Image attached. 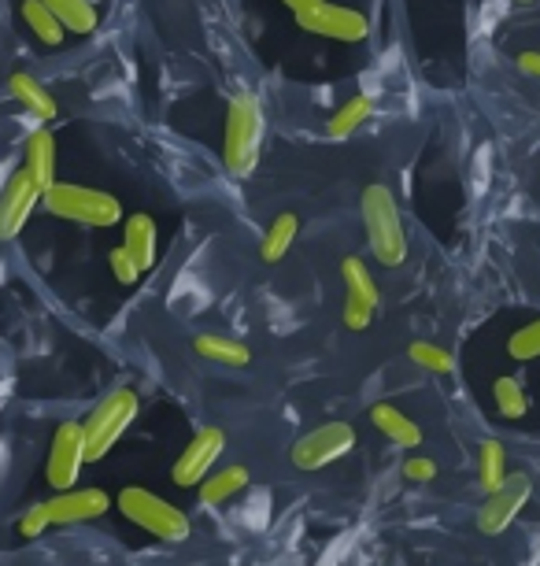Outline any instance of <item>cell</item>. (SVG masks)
<instances>
[{
    "label": "cell",
    "mask_w": 540,
    "mask_h": 566,
    "mask_svg": "<svg viewBox=\"0 0 540 566\" xmlns=\"http://www.w3.org/2000/svg\"><path fill=\"white\" fill-rule=\"evenodd\" d=\"M263 108L256 93H237L226 108V137H222V164L234 178H248L260 164Z\"/></svg>",
    "instance_id": "6da1fadb"
},
{
    "label": "cell",
    "mask_w": 540,
    "mask_h": 566,
    "mask_svg": "<svg viewBox=\"0 0 540 566\" xmlns=\"http://www.w3.org/2000/svg\"><path fill=\"white\" fill-rule=\"evenodd\" d=\"M363 227H367L370 252H374L378 263L400 266L407 260V233H404V222H400L396 200L385 186L363 189Z\"/></svg>",
    "instance_id": "7a4b0ae2"
},
{
    "label": "cell",
    "mask_w": 540,
    "mask_h": 566,
    "mask_svg": "<svg viewBox=\"0 0 540 566\" xmlns=\"http://www.w3.org/2000/svg\"><path fill=\"white\" fill-rule=\"evenodd\" d=\"M52 216L82 222V227L93 230H108L115 222H123V205L104 189H89V186H74V181H56L45 197H41Z\"/></svg>",
    "instance_id": "3957f363"
},
{
    "label": "cell",
    "mask_w": 540,
    "mask_h": 566,
    "mask_svg": "<svg viewBox=\"0 0 540 566\" xmlns=\"http://www.w3.org/2000/svg\"><path fill=\"white\" fill-rule=\"evenodd\" d=\"M115 500H119V511L134 522V526H141L145 533H152V537H160V541H186L189 533H193V522H189L186 511L167 504V500L156 496L152 489L130 485Z\"/></svg>",
    "instance_id": "277c9868"
},
{
    "label": "cell",
    "mask_w": 540,
    "mask_h": 566,
    "mask_svg": "<svg viewBox=\"0 0 540 566\" xmlns=\"http://www.w3.org/2000/svg\"><path fill=\"white\" fill-rule=\"evenodd\" d=\"M137 419V392L134 389H115L108 392L86 422H82V430H86V452L89 459H104L115 448V441L130 430V422Z\"/></svg>",
    "instance_id": "5b68a950"
},
{
    "label": "cell",
    "mask_w": 540,
    "mask_h": 566,
    "mask_svg": "<svg viewBox=\"0 0 540 566\" xmlns=\"http://www.w3.org/2000/svg\"><path fill=\"white\" fill-rule=\"evenodd\" d=\"M356 448V430L348 422H322L315 430H307L304 437H296V444L289 448V463L296 470H322L345 459Z\"/></svg>",
    "instance_id": "8992f818"
},
{
    "label": "cell",
    "mask_w": 540,
    "mask_h": 566,
    "mask_svg": "<svg viewBox=\"0 0 540 566\" xmlns=\"http://www.w3.org/2000/svg\"><path fill=\"white\" fill-rule=\"evenodd\" d=\"M89 463V452H86V430L82 422H60L56 433H52V448H49V467H45V478L56 493H67V489L78 485L82 478V467Z\"/></svg>",
    "instance_id": "52a82bcc"
},
{
    "label": "cell",
    "mask_w": 540,
    "mask_h": 566,
    "mask_svg": "<svg viewBox=\"0 0 540 566\" xmlns=\"http://www.w3.org/2000/svg\"><path fill=\"white\" fill-rule=\"evenodd\" d=\"M222 448H226V433L219 430V426H204L193 441L186 444V452L174 459L171 467V482L178 489H197L204 485L211 478V467H215V459L222 455Z\"/></svg>",
    "instance_id": "ba28073f"
},
{
    "label": "cell",
    "mask_w": 540,
    "mask_h": 566,
    "mask_svg": "<svg viewBox=\"0 0 540 566\" xmlns=\"http://www.w3.org/2000/svg\"><path fill=\"white\" fill-rule=\"evenodd\" d=\"M45 197L38 189V181L30 178L27 167H19L12 178H8L4 193H0V241L19 238V230L27 227V219L34 216L38 200Z\"/></svg>",
    "instance_id": "9c48e42d"
},
{
    "label": "cell",
    "mask_w": 540,
    "mask_h": 566,
    "mask_svg": "<svg viewBox=\"0 0 540 566\" xmlns=\"http://www.w3.org/2000/svg\"><path fill=\"white\" fill-rule=\"evenodd\" d=\"M529 493H533L529 478L526 474H511L500 489H496V493L485 496V504L478 511V530L489 533V537L504 533L518 518V511L529 504Z\"/></svg>",
    "instance_id": "30bf717a"
},
{
    "label": "cell",
    "mask_w": 540,
    "mask_h": 566,
    "mask_svg": "<svg viewBox=\"0 0 540 566\" xmlns=\"http://www.w3.org/2000/svg\"><path fill=\"white\" fill-rule=\"evenodd\" d=\"M304 30L322 38H337V41H363L370 34V23L363 12H352L345 4H330V0H319L307 15L296 19Z\"/></svg>",
    "instance_id": "8fae6325"
},
{
    "label": "cell",
    "mask_w": 540,
    "mask_h": 566,
    "mask_svg": "<svg viewBox=\"0 0 540 566\" xmlns=\"http://www.w3.org/2000/svg\"><path fill=\"white\" fill-rule=\"evenodd\" d=\"M112 496L104 489H67V493H56L52 500H45V515L49 526H78V522L100 518L108 515Z\"/></svg>",
    "instance_id": "7c38bea8"
},
{
    "label": "cell",
    "mask_w": 540,
    "mask_h": 566,
    "mask_svg": "<svg viewBox=\"0 0 540 566\" xmlns=\"http://www.w3.org/2000/svg\"><path fill=\"white\" fill-rule=\"evenodd\" d=\"M23 167L30 170V178L38 181L41 193H49V189L56 186V137H52L49 126H38V130H30Z\"/></svg>",
    "instance_id": "4fadbf2b"
},
{
    "label": "cell",
    "mask_w": 540,
    "mask_h": 566,
    "mask_svg": "<svg viewBox=\"0 0 540 566\" xmlns=\"http://www.w3.org/2000/svg\"><path fill=\"white\" fill-rule=\"evenodd\" d=\"M8 90H12V97L23 104V108L34 115V119H41V123H52L60 115L56 97H52V93L34 78V74L12 71V78H8Z\"/></svg>",
    "instance_id": "5bb4252c"
},
{
    "label": "cell",
    "mask_w": 540,
    "mask_h": 566,
    "mask_svg": "<svg viewBox=\"0 0 540 566\" xmlns=\"http://www.w3.org/2000/svg\"><path fill=\"white\" fill-rule=\"evenodd\" d=\"M248 482H252V474H248V467H241V463L211 470V478L200 485V504H208V507L230 504L237 493H245Z\"/></svg>",
    "instance_id": "9a60e30c"
},
{
    "label": "cell",
    "mask_w": 540,
    "mask_h": 566,
    "mask_svg": "<svg viewBox=\"0 0 540 566\" xmlns=\"http://www.w3.org/2000/svg\"><path fill=\"white\" fill-rule=\"evenodd\" d=\"M370 422L378 426L381 437H389V441L400 444V448H419L422 444L419 422H411L404 411L393 408V403H374V408H370Z\"/></svg>",
    "instance_id": "2e32d148"
},
{
    "label": "cell",
    "mask_w": 540,
    "mask_h": 566,
    "mask_svg": "<svg viewBox=\"0 0 540 566\" xmlns=\"http://www.w3.org/2000/svg\"><path fill=\"white\" fill-rule=\"evenodd\" d=\"M156 222L152 216H145V211H137V216L126 219V230H123V249L134 255V263L148 271V266L156 263Z\"/></svg>",
    "instance_id": "e0dca14e"
},
{
    "label": "cell",
    "mask_w": 540,
    "mask_h": 566,
    "mask_svg": "<svg viewBox=\"0 0 540 566\" xmlns=\"http://www.w3.org/2000/svg\"><path fill=\"white\" fill-rule=\"evenodd\" d=\"M197 356H204L211 363H222V367H245V363L252 359V352L241 345V340L234 337H219V334H200L193 340Z\"/></svg>",
    "instance_id": "ac0fdd59"
},
{
    "label": "cell",
    "mask_w": 540,
    "mask_h": 566,
    "mask_svg": "<svg viewBox=\"0 0 540 566\" xmlns=\"http://www.w3.org/2000/svg\"><path fill=\"white\" fill-rule=\"evenodd\" d=\"M296 230H300V219H296L293 211H282V216L271 222V230L263 233V244H260V255H263V260H267V263H278L282 255L293 249Z\"/></svg>",
    "instance_id": "d6986e66"
},
{
    "label": "cell",
    "mask_w": 540,
    "mask_h": 566,
    "mask_svg": "<svg viewBox=\"0 0 540 566\" xmlns=\"http://www.w3.org/2000/svg\"><path fill=\"white\" fill-rule=\"evenodd\" d=\"M341 277H345L348 296H352V301H363L367 307H378L374 274L367 271V263L359 260V255H345V260H341Z\"/></svg>",
    "instance_id": "ffe728a7"
},
{
    "label": "cell",
    "mask_w": 540,
    "mask_h": 566,
    "mask_svg": "<svg viewBox=\"0 0 540 566\" xmlns=\"http://www.w3.org/2000/svg\"><path fill=\"white\" fill-rule=\"evenodd\" d=\"M478 478H481V489H485V496L496 493L507 478V455H504V444L500 441H481L478 448Z\"/></svg>",
    "instance_id": "44dd1931"
},
{
    "label": "cell",
    "mask_w": 540,
    "mask_h": 566,
    "mask_svg": "<svg viewBox=\"0 0 540 566\" xmlns=\"http://www.w3.org/2000/svg\"><path fill=\"white\" fill-rule=\"evenodd\" d=\"M370 112H374V101L370 97H352L348 104H341L333 115H330V123H326V134L330 137H352V130H359L367 119H370Z\"/></svg>",
    "instance_id": "7402d4cb"
},
{
    "label": "cell",
    "mask_w": 540,
    "mask_h": 566,
    "mask_svg": "<svg viewBox=\"0 0 540 566\" xmlns=\"http://www.w3.org/2000/svg\"><path fill=\"white\" fill-rule=\"evenodd\" d=\"M45 8L63 27L78 30V34H89V30L97 27V8H93L89 0H45Z\"/></svg>",
    "instance_id": "603a6c76"
},
{
    "label": "cell",
    "mask_w": 540,
    "mask_h": 566,
    "mask_svg": "<svg viewBox=\"0 0 540 566\" xmlns=\"http://www.w3.org/2000/svg\"><path fill=\"white\" fill-rule=\"evenodd\" d=\"M23 19L45 45H60L63 41V23L45 8V0H23Z\"/></svg>",
    "instance_id": "cb8c5ba5"
},
{
    "label": "cell",
    "mask_w": 540,
    "mask_h": 566,
    "mask_svg": "<svg viewBox=\"0 0 540 566\" xmlns=\"http://www.w3.org/2000/svg\"><path fill=\"white\" fill-rule=\"evenodd\" d=\"M407 356H411V363H419V367L430 370V374H452L455 370L452 352L433 345V340H415V345L407 348Z\"/></svg>",
    "instance_id": "d4e9b609"
},
{
    "label": "cell",
    "mask_w": 540,
    "mask_h": 566,
    "mask_svg": "<svg viewBox=\"0 0 540 566\" xmlns=\"http://www.w3.org/2000/svg\"><path fill=\"white\" fill-rule=\"evenodd\" d=\"M493 397H496V408H500L504 419H522V415L529 411L526 392H522V386H518L515 378H496Z\"/></svg>",
    "instance_id": "484cf974"
},
{
    "label": "cell",
    "mask_w": 540,
    "mask_h": 566,
    "mask_svg": "<svg viewBox=\"0 0 540 566\" xmlns=\"http://www.w3.org/2000/svg\"><path fill=\"white\" fill-rule=\"evenodd\" d=\"M507 352L515 359H537L540 356V318H533L529 326L515 329L511 340H507Z\"/></svg>",
    "instance_id": "4316f807"
},
{
    "label": "cell",
    "mask_w": 540,
    "mask_h": 566,
    "mask_svg": "<svg viewBox=\"0 0 540 566\" xmlns=\"http://www.w3.org/2000/svg\"><path fill=\"white\" fill-rule=\"evenodd\" d=\"M108 263H112L115 282H123V285H137V277L145 274L141 266L134 263V255L123 249V244H119V249H112V252H108Z\"/></svg>",
    "instance_id": "83f0119b"
},
{
    "label": "cell",
    "mask_w": 540,
    "mask_h": 566,
    "mask_svg": "<svg viewBox=\"0 0 540 566\" xmlns=\"http://www.w3.org/2000/svg\"><path fill=\"white\" fill-rule=\"evenodd\" d=\"M404 478H407V482L426 485V482H433V478H437V463H433V459H426V455H407L404 459Z\"/></svg>",
    "instance_id": "f1b7e54d"
},
{
    "label": "cell",
    "mask_w": 540,
    "mask_h": 566,
    "mask_svg": "<svg viewBox=\"0 0 540 566\" xmlns=\"http://www.w3.org/2000/svg\"><path fill=\"white\" fill-rule=\"evenodd\" d=\"M370 318H374V307H367L363 301H352V296H348L345 301V326L359 334V329L370 326Z\"/></svg>",
    "instance_id": "f546056e"
},
{
    "label": "cell",
    "mask_w": 540,
    "mask_h": 566,
    "mask_svg": "<svg viewBox=\"0 0 540 566\" xmlns=\"http://www.w3.org/2000/svg\"><path fill=\"white\" fill-rule=\"evenodd\" d=\"M49 530V515H45V504H38V507H30L23 518H19V533H23V537H41V533Z\"/></svg>",
    "instance_id": "4dcf8cb0"
},
{
    "label": "cell",
    "mask_w": 540,
    "mask_h": 566,
    "mask_svg": "<svg viewBox=\"0 0 540 566\" xmlns=\"http://www.w3.org/2000/svg\"><path fill=\"white\" fill-rule=\"evenodd\" d=\"M518 71L529 74V78H540V52H518Z\"/></svg>",
    "instance_id": "1f68e13d"
},
{
    "label": "cell",
    "mask_w": 540,
    "mask_h": 566,
    "mask_svg": "<svg viewBox=\"0 0 540 566\" xmlns=\"http://www.w3.org/2000/svg\"><path fill=\"white\" fill-rule=\"evenodd\" d=\"M282 4L289 8V12H293L296 19H300V15H307V12H311V8L319 4V0H282Z\"/></svg>",
    "instance_id": "d6a6232c"
},
{
    "label": "cell",
    "mask_w": 540,
    "mask_h": 566,
    "mask_svg": "<svg viewBox=\"0 0 540 566\" xmlns=\"http://www.w3.org/2000/svg\"><path fill=\"white\" fill-rule=\"evenodd\" d=\"M518 4H533V0H518Z\"/></svg>",
    "instance_id": "836d02e7"
}]
</instances>
